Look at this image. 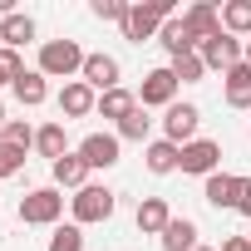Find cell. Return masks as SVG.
Wrapping results in <instances>:
<instances>
[{
    "label": "cell",
    "mask_w": 251,
    "mask_h": 251,
    "mask_svg": "<svg viewBox=\"0 0 251 251\" xmlns=\"http://www.w3.org/2000/svg\"><path fill=\"white\" fill-rule=\"evenodd\" d=\"M222 251H251V236H226Z\"/></svg>",
    "instance_id": "cell-33"
},
{
    "label": "cell",
    "mask_w": 251,
    "mask_h": 251,
    "mask_svg": "<svg viewBox=\"0 0 251 251\" xmlns=\"http://www.w3.org/2000/svg\"><path fill=\"white\" fill-rule=\"evenodd\" d=\"M89 10H94V20H113V25H123L133 5H128V0H94Z\"/></svg>",
    "instance_id": "cell-29"
},
{
    "label": "cell",
    "mask_w": 251,
    "mask_h": 251,
    "mask_svg": "<svg viewBox=\"0 0 251 251\" xmlns=\"http://www.w3.org/2000/svg\"><path fill=\"white\" fill-rule=\"evenodd\" d=\"M158 241H163V251H197V246H202V241H197V222H192V217H173V222H168V231H163Z\"/></svg>",
    "instance_id": "cell-18"
},
{
    "label": "cell",
    "mask_w": 251,
    "mask_h": 251,
    "mask_svg": "<svg viewBox=\"0 0 251 251\" xmlns=\"http://www.w3.org/2000/svg\"><path fill=\"white\" fill-rule=\"evenodd\" d=\"M84 59L89 54L79 50V40H45L40 45V74L45 79H64L69 84V79L84 74Z\"/></svg>",
    "instance_id": "cell-1"
},
{
    "label": "cell",
    "mask_w": 251,
    "mask_h": 251,
    "mask_svg": "<svg viewBox=\"0 0 251 251\" xmlns=\"http://www.w3.org/2000/svg\"><path fill=\"white\" fill-rule=\"evenodd\" d=\"M197 251H217V246H197Z\"/></svg>",
    "instance_id": "cell-37"
},
{
    "label": "cell",
    "mask_w": 251,
    "mask_h": 251,
    "mask_svg": "<svg viewBox=\"0 0 251 251\" xmlns=\"http://www.w3.org/2000/svg\"><path fill=\"white\" fill-rule=\"evenodd\" d=\"M236 212L251 217V177H241V197H236Z\"/></svg>",
    "instance_id": "cell-32"
},
{
    "label": "cell",
    "mask_w": 251,
    "mask_h": 251,
    "mask_svg": "<svg viewBox=\"0 0 251 251\" xmlns=\"http://www.w3.org/2000/svg\"><path fill=\"white\" fill-rule=\"evenodd\" d=\"M143 168H148L153 177H168V173H177V168H182V148H177V143H168V138H153V143L143 148Z\"/></svg>",
    "instance_id": "cell-13"
},
{
    "label": "cell",
    "mask_w": 251,
    "mask_h": 251,
    "mask_svg": "<svg viewBox=\"0 0 251 251\" xmlns=\"http://www.w3.org/2000/svg\"><path fill=\"white\" fill-rule=\"evenodd\" d=\"M74 153H79V158L89 163V173H94V168H113L118 153H123V143H118V133H84Z\"/></svg>",
    "instance_id": "cell-8"
},
{
    "label": "cell",
    "mask_w": 251,
    "mask_h": 251,
    "mask_svg": "<svg viewBox=\"0 0 251 251\" xmlns=\"http://www.w3.org/2000/svg\"><path fill=\"white\" fill-rule=\"evenodd\" d=\"M222 30L226 35H251V0H226L222 5Z\"/></svg>",
    "instance_id": "cell-24"
},
{
    "label": "cell",
    "mask_w": 251,
    "mask_h": 251,
    "mask_svg": "<svg viewBox=\"0 0 251 251\" xmlns=\"http://www.w3.org/2000/svg\"><path fill=\"white\" fill-rule=\"evenodd\" d=\"M133 222H138V231H143V236H163V231H168V222H173L168 197H143V202H138V212H133Z\"/></svg>",
    "instance_id": "cell-16"
},
{
    "label": "cell",
    "mask_w": 251,
    "mask_h": 251,
    "mask_svg": "<svg viewBox=\"0 0 251 251\" xmlns=\"http://www.w3.org/2000/svg\"><path fill=\"white\" fill-rule=\"evenodd\" d=\"M64 217V192L59 187H35L20 197V222L25 226H59Z\"/></svg>",
    "instance_id": "cell-3"
},
{
    "label": "cell",
    "mask_w": 251,
    "mask_h": 251,
    "mask_svg": "<svg viewBox=\"0 0 251 251\" xmlns=\"http://www.w3.org/2000/svg\"><path fill=\"white\" fill-rule=\"evenodd\" d=\"M217 163H222V143H217V138H197V143H187V148H182V168H177V173L212 177V173H217Z\"/></svg>",
    "instance_id": "cell-9"
},
{
    "label": "cell",
    "mask_w": 251,
    "mask_h": 251,
    "mask_svg": "<svg viewBox=\"0 0 251 251\" xmlns=\"http://www.w3.org/2000/svg\"><path fill=\"white\" fill-rule=\"evenodd\" d=\"M197 128H202V108H197V103H173V108L163 113V138L177 143V148L197 143Z\"/></svg>",
    "instance_id": "cell-4"
},
{
    "label": "cell",
    "mask_w": 251,
    "mask_h": 251,
    "mask_svg": "<svg viewBox=\"0 0 251 251\" xmlns=\"http://www.w3.org/2000/svg\"><path fill=\"white\" fill-rule=\"evenodd\" d=\"M241 45H246V40H236V35H226V30H222V35H217V40H207L197 54H202V64H207V69H222V74H226V69H236V64H241Z\"/></svg>",
    "instance_id": "cell-11"
},
{
    "label": "cell",
    "mask_w": 251,
    "mask_h": 251,
    "mask_svg": "<svg viewBox=\"0 0 251 251\" xmlns=\"http://www.w3.org/2000/svg\"><path fill=\"white\" fill-rule=\"evenodd\" d=\"M138 103H143V108H173V103H177V79H173L168 64H158V69L143 74V84H138Z\"/></svg>",
    "instance_id": "cell-5"
},
{
    "label": "cell",
    "mask_w": 251,
    "mask_h": 251,
    "mask_svg": "<svg viewBox=\"0 0 251 251\" xmlns=\"http://www.w3.org/2000/svg\"><path fill=\"white\" fill-rule=\"evenodd\" d=\"M89 113H99V94L84 79H69L59 89V118H89Z\"/></svg>",
    "instance_id": "cell-12"
},
{
    "label": "cell",
    "mask_w": 251,
    "mask_h": 251,
    "mask_svg": "<svg viewBox=\"0 0 251 251\" xmlns=\"http://www.w3.org/2000/svg\"><path fill=\"white\" fill-rule=\"evenodd\" d=\"M168 69H173L177 84H202V74H207L202 54H177V59H168Z\"/></svg>",
    "instance_id": "cell-26"
},
{
    "label": "cell",
    "mask_w": 251,
    "mask_h": 251,
    "mask_svg": "<svg viewBox=\"0 0 251 251\" xmlns=\"http://www.w3.org/2000/svg\"><path fill=\"white\" fill-rule=\"evenodd\" d=\"M10 94H15L25 108H40V103L50 99V84H45V74H40V69H25V74L10 84Z\"/></svg>",
    "instance_id": "cell-22"
},
{
    "label": "cell",
    "mask_w": 251,
    "mask_h": 251,
    "mask_svg": "<svg viewBox=\"0 0 251 251\" xmlns=\"http://www.w3.org/2000/svg\"><path fill=\"white\" fill-rule=\"evenodd\" d=\"M50 177L59 192H79V187H89V163L79 153H64L59 163H50Z\"/></svg>",
    "instance_id": "cell-14"
},
{
    "label": "cell",
    "mask_w": 251,
    "mask_h": 251,
    "mask_svg": "<svg viewBox=\"0 0 251 251\" xmlns=\"http://www.w3.org/2000/svg\"><path fill=\"white\" fill-rule=\"evenodd\" d=\"M118 30H123V40H133V45H148V40H158V30H163V15L148 5V0H138V5L128 10V20H123Z\"/></svg>",
    "instance_id": "cell-10"
},
{
    "label": "cell",
    "mask_w": 251,
    "mask_h": 251,
    "mask_svg": "<svg viewBox=\"0 0 251 251\" xmlns=\"http://www.w3.org/2000/svg\"><path fill=\"white\" fill-rule=\"evenodd\" d=\"M222 99L231 108H251V69L246 64H236V69L222 74Z\"/></svg>",
    "instance_id": "cell-19"
},
{
    "label": "cell",
    "mask_w": 251,
    "mask_h": 251,
    "mask_svg": "<svg viewBox=\"0 0 251 251\" xmlns=\"http://www.w3.org/2000/svg\"><path fill=\"white\" fill-rule=\"evenodd\" d=\"M182 25H187V35L197 40V50L207 45V40H217L222 35V10L212 5V0H197V5H187L182 10Z\"/></svg>",
    "instance_id": "cell-6"
},
{
    "label": "cell",
    "mask_w": 251,
    "mask_h": 251,
    "mask_svg": "<svg viewBox=\"0 0 251 251\" xmlns=\"http://www.w3.org/2000/svg\"><path fill=\"white\" fill-rule=\"evenodd\" d=\"M79 79H84L94 94H108V89H118V84H123V64H118L113 54H103V50H99V54H89V59H84V74H79Z\"/></svg>",
    "instance_id": "cell-7"
},
{
    "label": "cell",
    "mask_w": 251,
    "mask_h": 251,
    "mask_svg": "<svg viewBox=\"0 0 251 251\" xmlns=\"http://www.w3.org/2000/svg\"><path fill=\"white\" fill-rule=\"evenodd\" d=\"M0 143H5V148H20V153H30V148H35V128H30L25 118H10L5 128H0Z\"/></svg>",
    "instance_id": "cell-27"
},
{
    "label": "cell",
    "mask_w": 251,
    "mask_h": 251,
    "mask_svg": "<svg viewBox=\"0 0 251 251\" xmlns=\"http://www.w3.org/2000/svg\"><path fill=\"white\" fill-rule=\"evenodd\" d=\"M45 251H84V226H79V222L54 226V236H50V246H45Z\"/></svg>",
    "instance_id": "cell-28"
},
{
    "label": "cell",
    "mask_w": 251,
    "mask_h": 251,
    "mask_svg": "<svg viewBox=\"0 0 251 251\" xmlns=\"http://www.w3.org/2000/svg\"><path fill=\"white\" fill-rule=\"evenodd\" d=\"M30 40H35V20L25 10H15V15L0 20V45H5V50H25Z\"/></svg>",
    "instance_id": "cell-20"
},
{
    "label": "cell",
    "mask_w": 251,
    "mask_h": 251,
    "mask_svg": "<svg viewBox=\"0 0 251 251\" xmlns=\"http://www.w3.org/2000/svg\"><path fill=\"white\" fill-rule=\"evenodd\" d=\"M158 45L177 59V54H197V40L187 35V25H182V15L177 20H163V30H158Z\"/></svg>",
    "instance_id": "cell-21"
},
{
    "label": "cell",
    "mask_w": 251,
    "mask_h": 251,
    "mask_svg": "<svg viewBox=\"0 0 251 251\" xmlns=\"http://www.w3.org/2000/svg\"><path fill=\"white\" fill-rule=\"evenodd\" d=\"M5 123H10V118H5V103H0V128H5Z\"/></svg>",
    "instance_id": "cell-35"
},
{
    "label": "cell",
    "mask_w": 251,
    "mask_h": 251,
    "mask_svg": "<svg viewBox=\"0 0 251 251\" xmlns=\"http://www.w3.org/2000/svg\"><path fill=\"white\" fill-rule=\"evenodd\" d=\"M35 153L50 158V163H59V158L69 153V133H64V123H59V118L45 123V128H35Z\"/></svg>",
    "instance_id": "cell-17"
},
{
    "label": "cell",
    "mask_w": 251,
    "mask_h": 251,
    "mask_svg": "<svg viewBox=\"0 0 251 251\" xmlns=\"http://www.w3.org/2000/svg\"><path fill=\"white\" fill-rule=\"evenodd\" d=\"M148 128H153V118H148V108L138 103L128 118L118 123V143H143V138H148Z\"/></svg>",
    "instance_id": "cell-25"
},
{
    "label": "cell",
    "mask_w": 251,
    "mask_h": 251,
    "mask_svg": "<svg viewBox=\"0 0 251 251\" xmlns=\"http://www.w3.org/2000/svg\"><path fill=\"white\" fill-rule=\"evenodd\" d=\"M5 84H10V79H5V74H0V89H5Z\"/></svg>",
    "instance_id": "cell-36"
},
{
    "label": "cell",
    "mask_w": 251,
    "mask_h": 251,
    "mask_svg": "<svg viewBox=\"0 0 251 251\" xmlns=\"http://www.w3.org/2000/svg\"><path fill=\"white\" fill-rule=\"evenodd\" d=\"M25 168V153L20 148H5V143H0V177H15Z\"/></svg>",
    "instance_id": "cell-31"
},
{
    "label": "cell",
    "mask_w": 251,
    "mask_h": 251,
    "mask_svg": "<svg viewBox=\"0 0 251 251\" xmlns=\"http://www.w3.org/2000/svg\"><path fill=\"white\" fill-rule=\"evenodd\" d=\"M241 64H246V69H251V40H246V45H241Z\"/></svg>",
    "instance_id": "cell-34"
},
{
    "label": "cell",
    "mask_w": 251,
    "mask_h": 251,
    "mask_svg": "<svg viewBox=\"0 0 251 251\" xmlns=\"http://www.w3.org/2000/svg\"><path fill=\"white\" fill-rule=\"evenodd\" d=\"M0 74H5L10 84L25 74V59H20V50H5V45H0Z\"/></svg>",
    "instance_id": "cell-30"
},
{
    "label": "cell",
    "mask_w": 251,
    "mask_h": 251,
    "mask_svg": "<svg viewBox=\"0 0 251 251\" xmlns=\"http://www.w3.org/2000/svg\"><path fill=\"white\" fill-rule=\"evenodd\" d=\"M202 197H207V207H217V212H236L241 177H231V173H212V177H207V187H202Z\"/></svg>",
    "instance_id": "cell-15"
},
{
    "label": "cell",
    "mask_w": 251,
    "mask_h": 251,
    "mask_svg": "<svg viewBox=\"0 0 251 251\" xmlns=\"http://www.w3.org/2000/svg\"><path fill=\"white\" fill-rule=\"evenodd\" d=\"M133 108H138V94H128L123 84H118V89H108V94H99V113H103V118H113V123H123Z\"/></svg>",
    "instance_id": "cell-23"
},
{
    "label": "cell",
    "mask_w": 251,
    "mask_h": 251,
    "mask_svg": "<svg viewBox=\"0 0 251 251\" xmlns=\"http://www.w3.org/2000/svg\"><path fill=\"white\" fill-rule=\"evenodd\" d=\"M113 207H118V192H113V187H103V182H89V187H79V192L69 197V212H74V222H79V226L108 222V217H113Z\"/></svg>",
    "instance_id": "cell-2"
}]
</instances>
